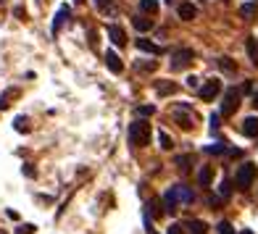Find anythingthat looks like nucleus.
Instances as JSON below:
<instances>
[{
	"label": "nucleus",
	"instance_id": "nucleus-17",
	"mask_svg": "<svg viewBox=\"0 0 258 234\" xmlns=\"http://www.w3.org/2000/svg\"><path fill=\"white\" fill-rule=\"evenodd\" d=\"M219 69H221V71H227V74H235V71H237V63L232 61V58H227V55H224V58H219Z\"/></svg>",
	"mask_w": 258,
	"mask_h": 234
},
{
	"label": "nucleus",
	"instance_id": "nucleus-18",
	"mask_svg": "<svg viewBox=\"0 0 258 234\" xmlns=\"http://www.w3.org/2000/svg\"><path fill=\"white\" fill-rule=\"evenodd\" d=\"M211 179H214V168L203 166L201 171H198V181H201V184H211Z\"/></svg>",
	"mask_w": 258,
	"mask_h": 234
},
{
	"label": "nucleus",
	"instance_id": "nucleus-8",
	"mask_svg": "<svg viewBox=\"0 0 258 234\" xmlns=\"http://www.w3.org/2000/svg\"><path fill=\"white\" fill-rule=\"evenodd\" d=\"M182 226H184L187 234H205V232H208V224L201 221V218H190V221H184Z\"/></svg>",
	"mask_w": 258,
	"mask_h": 234
},
{
	"label": "nucleus",
	"instance_id": "nucleus-19",
	"mask_svg": "<svg viewBox=\"0 0 258 234\" xmlns=\"http://www.w3.org/2000/svg\"><path fill=\"white\" fill-rule=\"evenodd\" d=\"M156 90H158V95L164 97V95L177 92V84H174V82H158V84H156Z\"/></svg>",
	"mask_w": 258,
	"mask_h": 234
},
{
	"label": "nucleus",
	"instance_id": "nucleus-6",
	"mask_svg": "<svg viewBox=\"0 0 258 234\" xmlns=\"http://www.w3.org/2000/svg\"><path fill=\"white\" fill-rule=\"evenodd\" d=\"M198 92H201L203 100H214V97L221 92V82H219V79H211V82L201 84V90H198Z\"/></svg>",
	"mask_w": 258,
	"mask_h": 234
},
{
	"label": "nucleus",
	"instance_id": "nucleus-7",
	"mask_svg": "<svg viewBox=\"0 0 258 234\" xmlns=\"http://www.w3.org/2000/svg\"><path fill=\"white\" fill-rule=\"evenodd\" d=\"M108 40H111L113 45H127V32L119 27V24H111V27H108Z\"/></svg>",
	"mask_w": 258,
	"mask_h": 234
},
{
	"label": "nucleus",
	"instance_id": "nucleus-1",
	"mask_svg": "<svg viewBox=\"0 0 258 234\" xmlns=\"http://www.w3.org/2000/svg\"><path fill=\"white\" fill-rule=\"evenodd\" d=\"M192 200H195V192H192V187H187V184H174L164 192V208L169 213H174L179 205H190Z\"/></svg>",
	"mask_w": 258,
	"mask_h": 234
},
{
	"label": "nucleus",
	"instance_id": "nucleus-31",
	"mask_svg": "<svg viewBox=\"0 0 258 234\" xmlns=\"http://www.w3.org/2000/svg\"><path fill=\"white\" fill-rule=\"evenodd\" d=\"M166 234H187V232H184V226H182V224H171Z\"/></svg>",
	"mask_w": 258,
	"mask_h": 234
},
{
	"label": "nucleus",
	"instance_id": "nucleus-33",
	"mask_svg": "<svg viewBox=\"0 0 258 234\" xmlns=\"http://www.w3.org/2000/svg\"><path fill=\"white\" fill-rule=\"evenodd\" d=\"M187 87H190V90H201V82H198L195 76H187Z\"/></svg>",
	"mask_w": 258,
	"mask_h": 234
},
{
	"label": "nucleus",
	"instance_id": "nucleus-34",
	"mask_svg": "<svg viewBox=\"0 0 258 234\" xmlns=\"http://www.w3.org/2000/svg\"><path fill=\"white\" fill-rule=\"evenodd\" d=\"M147 208L153 211V216H161V213H164V211H161V205H158V203H153V200L147 203Z\"/></svg>",
	"mask_w": 258,
	"mask_h": 234
},
{
	"label": "nucleus",
	"instance_id": "nucleus-12",
	"mask_svg": "<svg viewBox=\"0 0 258 234\" xmlns=\"http://www.w3.org/2000/svg\"><path fill=\"white\" fill-rule=\"evenodd\" d=\"M242 134L245 137H258V119L256 116H248L242 121Z\"/></svg>",
	"mask_w": 258,
	"mask_h": 234
},
{
	"label": "nucleus",
	"instance_id": "nucleus-39",
	"mask_svg": "<svg viewBox=\"0 0 258 234\" xmlns=\"http://www.w3.org/2000/svg\"><path fill=\"white\" fill-rule=\"evenodd\" d=\"M240 234H253V232H250V229H245V232H240Z\"/></svg>",
	"mask_w": 258,
	"mask_h": 234
},
{
	"label": "nucleus",
	"instance_id": "nucleus-35",
	"mask_svg": "<svg viewBox=\"0 0 258 234\" xmlns=\"http://www.w3.org/2000/svg\"><path fill=\"white\" fill-rule=\"evenodd\" d=\"M95 3H98L100 11H106V8H111V5H113V0H95Z\"/></svg>",
	"mask_w": 258,
	"mask_h": 234
},
{
	"label": "nucleus",
	"instance_id": "nucleus-30",
	"mask_svg": "<svg viewBox=\"0 0 258 234\" xmlns=\"http://www.w3.org/2000/svg\"><path fill=\"white\" fill-rule=\"evenodd\" d=\"M16 234H35V226H32V224H21L16 229Z\"/></svg>",
	"mask_w": 258,
	"mask_h": 234
},
{
	"label": "nucleus",
	"instance_id": "nucleus-28",
	"mask_svg": "<svg viewBox=\"0 0 258 234\" xmlns=\"http://www.w3.org/2000/svg\"><path fill=\"white\" fill-rule=\"evenodd\" d=\"M190 163H192V158H190V155H179V158H177V166H179V168H187Z\"/></svg>",
	"mask_w": 258,
	"mask_h": 234
},
{
	"label": "nucleus",
	"instance_id": "nucleus-22",
	"mask_svg": "<svg viewBox=\"0 0 258 234\" xmlns=\"http://www.w3.org/2000/svg\"><path fill=\"white\" fill-rule=\"evenodd\" d=\"M158 142H161V147H164V150H171V145H174L166 132H158Z\"/></svg>",
	"mask_w": 258,
	"mask_h": 234
},
{
	"label": "nucleus",
	"instance_id": "nucleus-41",
	"mask_svg": "<svg viewBox=\"0 0 258 234\" xmlns=\"http://www.w3.org/2000/svg\"><path fill=\"white\" fill-rule=\"evenodd\" d=\"M166 3H171V0H166Z\"/></svg>",
	"mask_w": 258,
	"mask_h": 234
},
{
	"label": "nucleus",
	"instance_id": "nucleus-23",
	"mask_svg": "<svg viewBox=\"0 0 258 234\" xmlns=\"http://www.w3.org/2000/svg\"><path fill=\"white\" fill-rule=\"evenodd\" d=\"M205 153H227V147L221 145V142H214V145H205Z\"/></svg>",
	"mask_w": 258,
	"mask_h": 234
},
{
	"label": "nucleus",
	"instance_id": "nucleus-38",
	"mask_svg": "<svg viewBox=\"0 0 258 234\" xmlns=\"http://www.w3.org/2000/svg\"><path fill=\"white\" fill-rule=\"evenodd\" d=\"M253 106L258 108V90H256V92H253Z\"/></svg>",
	"mask_w": 258,
	"mask_h": 234
},
{
	"label": "nucleus",
	"instance_id": "nucleus-21",
	"mask_svg": "<svg viewBox=\"0 0 258 234\" xmlns=\"http://www.w3.org/2000/svg\"><path fill=\"white\" fill-rule=\"evenodd\" d=\"M256 14H258V5L256 3H245L240 8V16H245V18H253Z\"/></svg>",
	"mask_w": 258,
	"mask_h": 234
},
{
	"label": "nucleus",
	"instance_id": "nucleus-11",
	"mask_svg": "<svg viewBox=\"0 0 258 234\" xmlns=\"http://www.w3.org/2000/svg\"><path fill=\"white\" fill-rule=\"evenodd\" d=\"M245 50H248L250 63L258 69V40H256V37H248V40H245Z\"/></svg>",
	"mask_w": 258,
	"mask_h": 234
},
{
	"label": "nucleus",
	"instance_id": "nucleus-29",
	"mask_svg": "<svg viewBox=\"0 0 258 234\" xmlns=\"http://www.w3.org/2000/svg\"><path fill=\"white\" fill-rule=\"evenodd\" d=\"M177 119H179V126H182V129H192V119H187V116H179V113H177Z\"/></svg>",
	"mask_w": 258,
	"mask_h": 234
},
{
	"label": "nucleus",
	"instance_id": "nucleus-37",
	"mask_svg": "<svg viewBox=\"0 0 258 234\" xmlns=\"http://www.w3.org/2000/svg\"><path fill=\"white\" fill-rule=\"evenodd\" d=\"M208 205H211V208H219V205H221V198H214V195H211V198H208Z\"/></svg>",
	"mask_w": 258,
	"mask_h": 234
},
{
	"label": "nucleus",
	"instance_id": "nucleus-14",
	"mask_svg": "<svg viewBox=\"0 0 258 234\" xmlns=\"http://www.w3.org/2000/svg\"><path fill=\"white\" fill-rule=\"evenodd\" d=\"M137 48L143 50V53H150V55H161L164 53V48L156 42H150V40H137Z\"/></svg>",
	"mask_w": 258,
	"mask_h": 234
},
{
	"label": "nucleus",
	"instance_id": "nucleus-9",
	"mask_svg": "<svg viewBox=\"0 0 258 234\" xmlns=\"http://www.w3.org/2000/svg\"><path fill=\"white\" fill-rule=\"evenodd\" d=\"M69 18H72V8H69V5H61V8H58V14H55V21H53V35L61 32L63 21H69Z\"/></svg>",
	"mask_w": 258,
	"mask_h": 234
},
{
	"label": "nucleus",
	"instance_id": "nucleus-15",
	"mask_svg": "<svg viewBox=\"0 0 258 234\" xmlns=\"http://www.w3.org/2000/svg\"><path fill=\"white\" fill-rule=\"evenodd\" d=\"M134 29H140V32H147V29H153V18L147 16V14H140V16H134Z\"/></svg>",
	"mask_w": 258,
	"mask_h": 234
},
{
	"label": "nucleus",
	"instance_id": "nucleus-24",
	"mask_svg": "<svg viewBox=\"0 0 258 234\" xmlns=\"http://www.w3.org/2000/svg\"><path fill=\"white\" fill-rule=\"evenodd\" d=\"M219 192H221V198H224V200H227V198H229V192H232V181H229V179H224V181H221V187H219Z\"/></svg>",
	"mask_w": 258,
	"mask_h": 234
},
{
	"label": "nucleus",
	"instance_id": "nucleus-2",
	"mask_svg": "<svg viewBox=\"0 0 258 234\" xmlns=\"http://www.w3.org/2000/svg\"><path fill=\"white\" fill-rule=\"evenodd\" d=\"M127 137H129V145H134V147L150 145V121H143V119L132 121V124H129Z\"/></svg>",
	"mask_w": 258,
	"mask_h": 234
},
{
	"label": "nucleus",
	"instance_id": "nucleus-26",
	"mask_svg": "<svg viewBox=\"0 0 258 234\" xmlns=\"http://www.w3.org/2000/svg\"><path fill=\"white\" fill-rule=\"evenodd\" d=\"M208 121H211V132H216V129L221 126V113H211Z\"/></svg>",
	"mask_w": 258,
	"mask_h": 234
},
{
	"label": "nucleus",
	"instance_id": "nucleus-10",
	"mask_svg": "<svg viewBox=\"0 0 258 234\" xmlns=\"http://www.w3.org/2000/svg\"><path fill=\"white\" fill-rule=\"evenodd\" d=\"M106 66L113 71V74H121V71H124V63H121V58L113 53V50H108L106 53Z\"/></svg>",
	"mask_w": 258,
	"mask_h": 234
},
{
	"label": "nucleus",
	"instance_id": "nucleus-40",
	"mask_svg": "<svg viewBox=\"0 0 258 234\" xmlns=\"http://www.w3.org/2000/svg\"><path fill=\"white\" fill-rule=\"evenodd\" d=\"M74 3H82V0H74Z\"/></svg>",
	"mask_w": 258,
	"mask_h": 234
},
{
	"label": "nucleus",
	"instance_id": "nucleus-25",
	"mask_svg": "<svg viewBox=\"0 0 258 234\" xmlns=\"http://www.w3.org/2000/svg\"><path fill=\"white\" fill-rule=\"evenodd\" d=\"M216 229H219V234H235V229H232V224H229V221H219V226H216Z\"/></svg>",
	"mask_w": 258,
	"mask_h": 234
},
{
	"label": "nucleus",
	"instance_id": "nucleus-36",
	"mask_svg": "<svg viewBox=\"0 0 258 234\" xmlns=\"http://www.w3.org/2000/svg\"><path fill=\"white\" fill-rule=\"evenodd\" d=\"M137 69H143V71H153V69H156V61H150V63H137Z\"/></svg>",
	"mask_w": 258,
	"mask_h": 234
},
{
	"label": "nucleus",
	"instance_id": "nucleus-16",
	"mask_svg": "<svg viewBox=\"0 0 258 234\" xmlns=\"http://www.w3.org/2000/svg\"><path fill=\"white\" fill-rule=\"evenodd\" d=\"M140 11L147 14V16L158 14V0H140Z\"/></svg>",
	"mask_w": 258,
	"mask_h": 234
},
{
	"label": "nucleus",
	"instance_id": "nucleus-3",
	"mask_svg": "<svg viewBox=\"0 0 258 234\" xmlns=\"http://www.w3.org/2000/svg\"><path fill=\"white\" fill-rule=\"evenodd\" d=\"M253 179H256V163H242L240 168H237L235 184L240 187V190H248V187L253 184Z\"/></svg>",
	"mask_w": 258,
	"mask_h": 234
},
{
	"label": "nucleus",
	"instance_id": "nucleus-20",
	"mask_svg": "<svg viewBox=\"0 0 258 234\" xmlns=\"http://www.w3.org/2000/svg\"><path fill=\"white\" fill-rule=\"evenodd\" d=\"M14 129H16V132H21V134H27L29 132V119H27V116H16Z\"/></svg>",
	"mask_w": 258,
	"mask_h": 234
},
{
	"label": "nucleus",
	"instance_id": "nucleus-5",
	"mask_svg": "<svg viewBox=\"0 0 258 234\" xmlns=\"http://www.w3.org/2000/svg\"><path fill=\"white\" fill-rule=\"evenodd\" d=\"M237 106H240V92L232 87V90L224 92V103H221V110H219V113H221V116H232L237 110Z\"/></svg>",
	"mask_w": 258,
	"mask_h": 234
},
{
	"label": "nucleus",
	"instance_id": "nucleus-4",
	"mask_svg": "<svg viewBox=\"0 0 258 234\" xmlns=\"http://www.w3.org/2000/svg\"><path fill=\"white\" fill-rule=\"evenodd\" d=\"M195 58V53H192V48H182V50H174L171 53V61H169V66L171 71H182L190 66V61Z\"/></svg>",
	"mask_w": 258,
	"mask_h": 234
},
{
	"label": "nucleus",
	"instance_id": "nucleus-13",
	"mask_svg": "<svg viewBox=\"0 0 258 234\" xmlns=\"http://www.w3.org/2000/svg\"><path fill=\"white\" fill-rule=\"evenodd\" d=\"M177 14H179V18H184V21H192V18L198 16V8H195L192 3H182V5L177 8Z\"/></svg>",
	"mask_w": 258,
	"mask_h": 234
},
{
	"label": "nucleus",
	"instance_id": "nucleus-27",
	"mask_svg": "<svg viewBox=\"0 0 258 234\" xmlns=\"http://www.w3.org/2000/svg\"><path fill=\"white\" fill-rule=\"evenodd\" d=\"M153 113H156V108H153V106H140L137 108V116H153Z\"/></svg>",
	"mask_w": 258,
	"mask_h": 234
},
{
	"label": "nucleus",
	"instance_id": "nucleus-32",
	"mask_svg": "<svg viewBox=\"0 0 258 234\" xmlns=\"http://www.w3.org/2000/svg\"><path fill=\"white\" fill-rule=\"evenodd\" d=\"M21 171L27 174L29 179H35V177H37V171H35V168H32V163H24V168H21Z\"/></svg>",
	"mask_w": 258,
	"mask_h": 234
}]
</instances>
